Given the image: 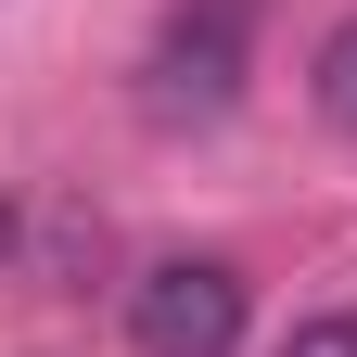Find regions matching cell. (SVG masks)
I'll list each match as a JSON object with an SVG mask.
<instances>
[{"instance_id": "3957f363", "label": "cell", "mask_w": 357, "mask_h": 357, "mask_svg": "<svg viewBox=\"0 0 357 357\" xmlns=\"http://www.w3.org/2000/svg\"><path fill=\"white\" fill-rule=\"evenodd\" d=\"M306 102H319V115L344 128V141H357V13L319 38V64H306Z\"/></svg>"}, {"instance_id": "277c9868", "label": "cell", "mask_w": 357, "mask_h": 357, "mask_svg": "<svg viewBox=\"0 0 357 357\" xmlns=\"http://www.w3.org/2000/svg\"><path fill=\"white\" fill-rule=\"evenodd\" d=\"M281 357H357V306H319V319H294Z\"/></svg>"}, {"instance_id": "5b68a950", "label": "cell", "mask_w": 357, "mask_h": 357, "mask_svg": "<svg viewBox=\"0 0 357 357\" xmlns=\"http://www.w3.org/2000/svg\"><path fill=\"white\" fill-rule=\"evenodd\" d=\"M0 255H13V204H0Z\"/></svg>"}, {"instance_id": "6da1fadb", "label": "cell", "mask_w": 357, "mask_h": 357, "mask_svg": "<svg viewBox=\"0 0 357 357\" xmlns=\"http://www.w3.org/2000/svg\"><path fill=\"white\" fill-rule=\"evenodd\" d=\"M243 64H255V0H166V26L141 52V102L204 128L243 102Z\"/></svg>"}, {"instance_id": "7a4b0ae2", "label": "cell", "mask_w": 357, "mask_h": 357, "mask_svg": "<svg viewBox=\"0 0 357 357\" xmlns=\"http://www.w3.org/2000/svg\"><path fill=\"white\" fill-rule=\"evenodd\" d=\"M243 319H255V281L230 255H153L128 281V344L141 357H230Z\"/></svg>"}]
</instances>
